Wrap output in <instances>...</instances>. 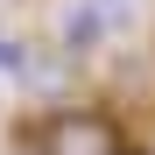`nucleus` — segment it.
<instances>
[{
  "mask_svg": "<svg viewBox=\"0 0 155 155\" xmlns=\"http://www.w3.org/2000/svg\"><path fill=\"white\" fill-rule=\"evenodd\" d=\"M35 141H42L49 155H113V148H120V120L99 113V106H71V113L35 120Z\"/></svg>",
  "mask_w": 155,
  "mask_h": 155,
  "instance_id": "nucleus-1",
  "label": "nucleus"
},
{
  "mask_svg": "<svg viewBox=\"0 0 155 155\" xmlns=\"http://www.w3.org/2000/svg\"><path fill=\"white\" fill-rule=\"evenodd\" d=\"M106 35V7H71L64 14V49H92Z\"/></svg>",
  "mask_w": 155,
  "mask_h": 155,
  "instance_id": "nucleus-2",
  "label": "nucleus"
},
{
  "mask_svg": "<svg viewBox=\"0 0 155 155\" xmlns=\"http://www.w3.org/2000/svg\"><path fill=\"white\" fill-rule=\"evenodd\" d=\"M28 71V42H0V78H21Z\"/></svg>",
  "mask_w": 155,
  "mask_h": 155,
  "instance_id": "nucleus-3",
  "label": "nucleus"
},
{
  "mask_svg": "<svg viewBox=\"0 0 155 155\" xmlns=\"http://www.w3.org/2000/svg\"><path fill=\"white\" fill-rule=\"evenodd\" d=\"M14 155H49V148L35 141V127H28V134H14Z\"/></svg>",
  "mask_w": 155,
  "mask_h": 155,
  "instance_id": "nucleus-4",
  "label": "nucleus"
},
{
  "mask_svg": "<svg viewBox=\"0 0 155 155\" xmlns=\"http://www.w3.org/2000/svg\"><path fill=\"white\" fill-rule=\"evenodd\" d=\"M113 155H148V148H127V141H120V148H113Z\"/></svg>",
  "mask_w": 155,
  "mask_h": 155,
  "instance_id": "nucleus-5",
  "label": "nucleus"
}]
</instances>
